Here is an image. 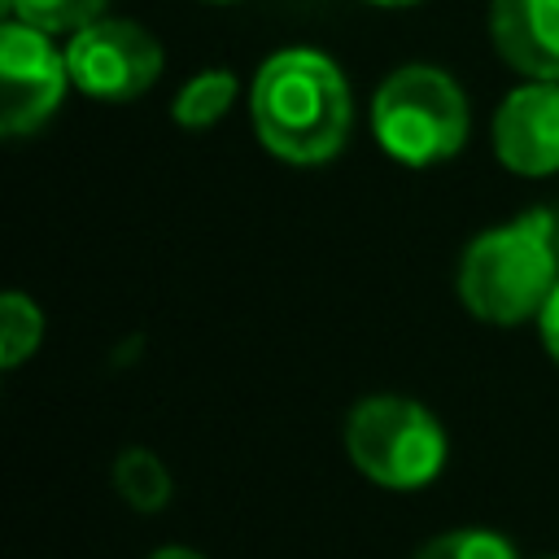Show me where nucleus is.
I'll return each mask as SVG.
<instances>
[{"label":"nucleus","instance_id":"obj_12","mask_svg":"<svg viewBox=\"0 0 559 559\" xmlns=\"http://www.w3.org/2000/svg\"><path fill=\"white\" fill-rule=\"evenodd\" d=\"M13 17L48 35H74L105 13V0H4Z\"/></svg>","mask_w":559,"mask_h":559},{"label":"nucleus","instance_id":"obj_10","mask_svg":"<svg viewBox=\"0 0 559 559\" xmlns=\"http://www.w3.org/2000/svg\"><path fill=\"white\" fill-rule=\"evenodd\" d=\"M114 485L127 507L135 511H162L170 502V472L153 450H122L114 463Z\"/></svg>","mask_w":559,"mask_h":559},{"label":"nucleus","instance_id":"obj_17","mask_svg":"<svg viewBox=\"0 0 559 559\" xmlns=\"http://www.w3.org/2000/svg\"><path fill=\"white\" fill-rule=\"evenodd\" d=\"M210 4H231V0H210Z\"/></svg>","mask_w":559,"mask_h":559},{"label":"nucleus","instance_id":"obj_14","mask_svg":"<svg viewBox=\"0 0 559 559\" xmlns=\"http://www.w3.org/2000/svg\"><path fill=\"white\" fill-rule=\"evenodd\" d=\"M537 323H542V341H546V349H550V358L559 362V284H555V293L546 297V306H542V314H537Z\"/></svg>","mask_w":559,"mask_h":559},{"label":"nucleus","instance_id":"obj_2","mask_svg":"<svg viewBox=\"0 0 559 559\" xmlns=\"http://www.w3.org/2000/svg\"><path fill=\"white\" fill-rule=\"evenodd\" d=\"M555 284L559 258L542 214L476 236L459 262V297L485 323H520L542 314Z\"/></svg>","mask_w":559,"mask_h":559},{"label":"nucleus","instance_id":"obj_9","mask_svg":"<svg viewBox=\"0 0 559 559\" xmlns=\"http://www.w3.org/2000/svg\"><path fill=\"white\" fill-rule=\"evenodd\" d=\"M236 87H240V83H236L231 70H201V74H192V79L179 87L170 114H175L179 127H188V131H205V127H214V122L231 109Z\"/></svg>","mask_w":559,"mask_h":559},{"label":"nucleus","instance_id":"obj_1","mask_svg":"<svg viewBox=\"0 0 559 559\" xmlns=\"http://www.w3.org/2000/svg\"><path fill=\"white\" fill-rule=\"evenodd\" d=\"M258 140L293 166L332 162L349 135L354 100L336 61L319 48H280L249 87Z\"/></svg>","mask_w":559,"mask_h":559},{"label":"nucleus","instance_id":"obj_15","mask_svg":"<svg viewBox=\"0 0 559 559\" xmlns=\"http://www.w3.org/2000/svg\"><path fill=\"white\" fill-rule=\"evenodd\" d=\"M148 559H205V555H197V550H188V546H162V550H153Z\"/></svg>","mask_w":559,"mask_h":559},{"label":"nucleus","instance_id":"obj_4","mask_svg":"<svg viewBox=\"0 0 559 559\" xmlns=\"http://www.w3.org/2000/svg\"><path fill=\"white\" fill-rule=\"evenodd\" d=\"M345 450L367 480L384 489H419L445 463V432L428 406L397 393H376L349 411Z\"/></svg>","mask_w":559,"mask_h":559},{"label":"nucleus","instance_id":"obj_8","mask_svg":"<svg viewBox=\"0 0 559 559\" xmlns=\"http://www.w3.org/2000/svg\"><path fill=\"white\" fill-rule=\"evenodd\" d=\"M489 39L511 70L559 83V0H493Z\"/></svg>","mask_w":559,"mask_h":559},{"label":"nucleus","instance_id":"obj_3","mask_svg":"<svg viewBox=\"0 0 559 559\" xmlns=\"http://www.w3.org/2000/svg\"><path fill=\"white\" fill-rule=\"evenodd\" d=\"M467 96L437 66L393 70L371 100V131L389 157L402 166H432L463 148L467 140Z\"/></svg>","mask_w":559,"mask_h":559},{"label":"nucleus","instance_id":"obj_16","mask_svg":"<svg viewBox=\"0 0 559 559\" xmlns=\"http://www.w3.org/2000/svg\"><path fill=\"white\" fill-rule=\"evenodd\" d=\"M367 4H384V9H402V4H415V0H367Z\"/></svg>","mask_w":559,"mask_h":559},{"label":"nucleus","instance_id":"obj_6","mask_svg":"<svg viewBox=\"0 0 559 559\" xmlns=\"http://www.w3.org/2000/svg\"><path fill=\"white\" fill-rule=\"evenodd\" d=\"M70 83L66 52L52 48L48 31L9 17L0 31V131L26 135L44 127Z\"/></svg>","mask_w":559,"mask_h":559},{"label":"nucleus","instance_id":"obj_11","mask_svg":"<svg viewBox=\"0 0 559 559\" xmlns=\"http://www.w3.org/2000/svg\"><path fill=\"white\" fill-rule=\"evenodd\" d=\"M44 336V314L26 293H4L0 301V362L17 367L26 354H35Z\"/></svg>","mask_w":559,"mask_h":559},{"label":"nucleus","instance_id":"obj_7","mask_svg":"<svg viewBox=\"0 0 559 559\" xmlns=\"http://www.w3.org/2000/svg\"><path fill=\"white\" fill-rule=\"evenodd\" d=\"M493 153L507 170L542 179L559 170V83L533 79L493 114Z\"/></svg>","mask_w":559,"mask_h":559},{"label":"nucleus","instance_id":"obj_5","mask_svg":"<svg viewBox=\"0 0 559 559\" xmlns=\"http://www.w3.org/2000/svg\"><path fill=\"white\" fill-rule=\"evenodd\" d=\"M70 83L96 100H135L162 74V44L122 17H96L70 35Z\"/></svg>","mask_w":559,"mask_h":559},{"label":"nucleus","instance_id":"obj_13","mask_svg":"<svg viewBox=\"0 0 559 559\" xmlns=\"http://www.w3.org/2000/svg\"><path fill=\"white\" fill-rule=\"evenodd\" d=\"M415 559H515V550L507 537L489 528H454L432 537L424 550H415Z\"/></svg>","mask_w":559,"mask_h":559}]
</instances>
